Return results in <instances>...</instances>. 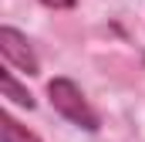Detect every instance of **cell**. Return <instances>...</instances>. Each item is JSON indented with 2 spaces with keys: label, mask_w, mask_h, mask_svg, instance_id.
I'll return each mask as SVG.
<instances>
[{
  "label": "cell",
  "mask_w": 145,
  "mask_h": 142,
  "mask_svg": "<svg viewBox=\"0 0 145 142\" xmlns=\"http://www.w3.org/2000/svg\"><path fill=\"white\" fill-rule=\"evenodd\" d=\"M37 3H44L47 10H74L78 7V0H37Z\"/></svg>",
  "instance_id": "5"
},
{
  "label": "cell",
  "mask_w": 145,
  "mask_h": 142,
  "mask_svg": "<svg viewBox=\"0 0 145 142\" xmlns=\"http://www.w3.org/2000/svg\"><path fill=\"white\" fill-rule=\"evenodd\" d=\"M0 91H3V98H7V102H14V105L27 108V112H31V108L37 105V102H34V95L27 91V85H20V81L14 78L10 64H7V68L0 71Z\"/></svg>",
  "instance_id": "3"
},
{
  "label": "cell",
  "mask_w": 145,
  "mask_h": 142,
  "mask_svg": "<svg viewBox=\"0 0 145 142\" xmlns=\"http://www.w3.org/2000/svg\"><path fill=\"white\" fill-rule=\"evenodd\" d=\"M0 54H3V64H10L14 71H24L27 78L40 74V58H37L34 44L27 41V34H20L10 24L0 27Z\"/></svg>",
  "instance_id": "2"
},
{
  "label": "cell",
  "mask_w": 145,
  "mask_h": 142,
  "mask_svg": "<svg viewBox=\"0 0 145 142\" xmlns=\"http://www.w3.org/2000/svg\"><path fill=\"white\" fill-rule=\"evenodd\" d=\"M47 102H51V108L64 122H71L78 129H84V132H98L101 129V115L95 112V105L84 98V91L74 85L71 78H64V74H57V78L47 81Z\"/></svg>",
  "instance_id": "1"
},
{
  "label": "cell",
  "mask_w": 145,
  "mask_h": 142,
  "mask_svg": "<svg viewBox=\"0 0 145 142\" xmlns=\"http://www.w3.org/2000/svg\"><path fill=\"white\" fill-rule=\"evenodd\" d=\"M0 139L3 142H44L37 132H31L27 125H20L10 112H0Z\"/></svg>",
  "instance_id": "4"
}]
</instances>
